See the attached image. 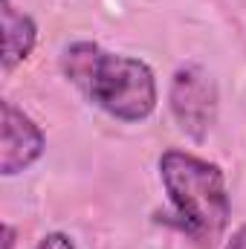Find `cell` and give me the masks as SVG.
I'll list each match as a JSON object with an SVG mask.
<instances>
[{
    "instance_id": "obj_1",
    "label": "cell",
    "mask_w": 246,
    "mask_h": 249,
    "mask_svg": "<svg viewBox=\"0 0 246 249\" xmlns=\"http://www.w3.org/2000/svg\"><path fill=\"white\" fill-rule=\"evenodd\" d=\"M61 72L96 107L119 122H145L157 110L154 70L139 58L78 41L64 50Z\"/></svg>"
},
{
    "instance_id": "obj_2",
    "label": "cell",
    "mask_w": 246,
    "mask_h": 249,
    "mask_svg": "<svg viewBox=\"0 0 246 249\" xmlns=\"http://www.w3.org/2000/svg\"><path fill=\"white\" fill-rule=\"evenodd\" d=\"M159 180L174 206L177 226L200 249L217 247L232 214L220 165L171 148L159 157Z\"/></svg>"
},
{
    "instance_id": "obj_3",
    "label": "cell",
    "mask_w": 246,
    "mask_h": 249,
    "mask_svg": "<svg viewBox=\"0 0 246 249\" xmlns=\"http://www.w3.org/2000/svg\"><path fill=\"white\" fill-rule=\"evenodd\" d=\"M168 107L185 136L203 142L217 119V84L200 64H185L168 87Z\"/></svg>"
},
{
    "instance_id": "obj_4",
    "label": "cell",
    "mask_w": 246,
    "mask_h": 249,
    "mask_svg": "<svg viewBox=\"0 0 246 249\" xmlns=\"http://www.w3.org/2000/svg\"><path fill=\"white\" fill-rule=\"evenodd\" d=\"M3 122H0V174L15 177L35 165L47 148L44 130L32 122L23 110H18L12 102L0 105Z\"/></svg>"
},
{
    "instance_id": "obj_5",
    "label": "cell",
    "mask_w": 246,
    "mask_h": 249,
    "mask_svg": "<svg viewBox=\"0 0 246 249\" xmlns=\"http://www.w3.org/2000/svg\"><path fill=\"white\" fill-rule=\"evenodd\" d=\"M0 15H3V70L12 72L18 64H23L32 55L38 44V26L12 0H0Z\"/></svg>"
},
{
    "instance_id": "obj_6",
    "label": "cell",
    "mask_w": 246,
    "mask_h": 249,
    "mask_svg": "<svg viewBox=\"0 0 246 249\" xmlns=\"http://www.w3.org/2000/svg\"><path fill=\"white\" fill-rule=\"evenodd\" d=\"M35 249H75V244L70 241V235H64V232H50V235H44Z\"/></svg>"
},
{
    "instance_id": "obj_7",
    "label": "cell",
    "mask_w": 246,
    "mask_h": 249,
    "mask_svg": "<svg viewBox=\"0 0 246 249\" xmlns=\"http://www.w3.org/2000/svg\"><path fill=\"white\" fill-rule=\"evenodd\" d=\"M226 249H246V226H241V229H238V232L229 238Z\"/></svg>"
},
{
    "instance_id": "obj_8",
    "label": "cell",
    "mask_w": 246,
    "mask_h": 249,
    "mask_svg": "<svg viewBox=\"0 0 246 249\" xmlns=\"http://www.w3.org/2000/svg\"><path fill=\"white\" fill-rule=\"evenodd\" d=\"M3 238H6V249H15V229L9 223L3 226Z\"/></svg>"
}]
</instances>
